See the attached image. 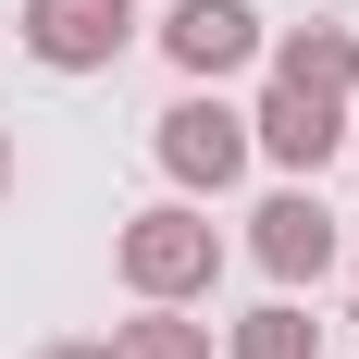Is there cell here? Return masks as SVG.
I'll return each instance as SVG.
<instances>
[{"mask_svg":"<svg viewBox=\"0 0 359 359\" xmlns=\"http://www.w3.org/2000/svg\"><path fill=\"white\" fill-rule=\"evenodd\" d=\"M111 260H124V285H137V297H161V310H174V297H198V285L223 273V236H211L198 211H137Z\"/></svg>","mask_w":359,"mask_h":359,"instance_id":"1","label":"cell"},{"mask_svg":"<svg viewBox=\"0 0 359 359\" xmlns=\"http://www.w3.org/2000/svg\"><path fill=\"white\" fill-rule=\"evenodd\" d=\"M149 149H161V174H174V186H198V198H223V186L248 174V111H223V100H174Z\"/></svg>","mask_w":359,"mask_h":359,"instance_id":"2","label":"cell"},{"mask_svg":"<svg viewBox=\"0 0 359 359\" xmlns=\"http://www.w3.org/2000/svg\"><path fill=\"white\" fill-rule=\"evenodd\" d=\"M124 37H137V0H25V50H37L50 74L124 62Z\"/></svg>","mask_w":359,"mask_h":359,"instance_id":"3","label":"cell"},{"mask_svg":"<svg viewBox=\"0 0 359 359\" xmlns=\"http://www.w3.org/2000/svg\"><path fill=\"white\" fill-rule=\"evenodd\" d=\"M248 149H273L285 174H323L334 149H347V100H323V87H285V74H273V100L248 111Z\"/></svg>","mask_w":359,"mask_h":359,"instance_id":"4","label":"cell"},{"mask_svg":"<svg viewBox=\"0 0 359 359\" xmlns=\"http://www.w3.org/2000/svg\"><path fill=\"white\" fill-rule=\"evenodd\" d=\"M161 50H174V74H236V62H260V13L248 0H174L161 13Z\"/></svg>","mask_w":359,"mask_h":359,"instance_id":"5","label":"cell"},{"mask_svg":"<svg viewBox=\"0 0 359 359\" xmlns=\"http://www.w3.org/2000/svg\"><path fill=\"white\" fill-rule=\"evenodd\" d=\"M260 273H273V285H323L334 273V211L323 198H310V186H285V198H260Z\"/></svg>","mask_w":359,"mask_h":359,"instance_id":"6","label":"cell"},{"mask_svg":"<svg viewBox=\"0 0 359 359\" xmlns=\"http://www.w3.org/2000/svg\"><path fill=\"white\" fill-rule=\"evenodd\" d=\"M273 74L285 87H323V100H359V25H297L273 50Z\"/></svg>","mask_w":359,"mask_h":359,"instance_id":"7","label":"cell"},{"mask_svg":"<svg viewBox=\"0 0 359 359\" xmlns=\"http://www.w3.org/2000/svg\"><path fill=\"white\" fill-rule=\"evenodd\" d=\"M111 359H211V323H174V310L149 297L137 323H111Z\"/></svg>","mask_w":359,"mask_h":359,"instance_id":"8","label":"cell"},{"mask_svg":"<svg viewBox=\"0 0 359 359\" xmlns=\"http://www.w3.org/2000/svg\"><path fill=\"white\" fill-rule=\"evenodd\" d=\"M223 359H310V310H297V297H273V310H248V323L223 334Z\"/></svg>","mask_w":359,"mask_h":359,"instance_id":"9","label":"cell"},{"mask_svg":"<svg viewBox=\"0 0 359 359\" xmlns=\"http://www.w3.org/2000/svg\"><path fill=\"white\" fill-rule=\"evenodd\" d=\"M37 359H111V347H87V334H62V347H37Z\"/></svg>","mask_w":359,"mask_h":359,"instance_id":"10","label":"cell"},{"mask_svg":"<svg viewBox=\"0 0 359 359\" xmlns=\"http://www.w3.org/2000/svg\"><path fill=\"white\" fill-rule=\"evenodd\" d=\"M0 198H13V124H0Z\"/></svg>","mask_w":359,"mask_h":359,"instance_id":"11","label":"cell"},{"mask_svg":"<svg viewBox=\"0 0 359 359\" xmlns=\"http://www.w3.org/2000/svg\"><path fill=\"white\" fill-rule=\"evenodd\" d=\"M347 137H359V111H347Z\"/></svg>","mask_w":359,"mask_h":359,"instance_id":"12","label":"cell"}]
</instances>
